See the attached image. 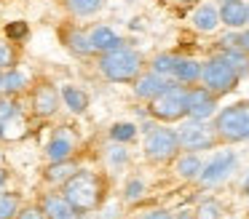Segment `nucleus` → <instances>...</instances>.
I'll list each match as a JSON object with an SVG mask.
<instances>
[{
    "label": "nucleus",
    "instance_id": "obj_1",
    "mask_svg": "<svg viewBox=\"0 0 249 219\" xmlns=\"http://www.w3.org/2000/svg\"><path fill=\"white\" fill-rule=\"evenodd\" d=\"M65 198L78 211H94L102 201V182L91 171H75L65 182Z\"/></svg>",
    "mask_w": 249,
    "mask_h": 219
},
{
    "label": "nucleus",
    "instance_id": "obj_2",
    "mask_svg": "<svg viewBox=\"0 0 249 219\" xmlns=\"http://www.w3.org/2000/svg\"><path fill=\"white\" fill-rule=\"evenodd\" d=\"M99 67H102L105 78L113 80V83H129V80H134L137 75H140L142 56L134 51V48L121 46V48H115V51L102 53Z\"/></svg>",
    "mask_w": 249,
    "mask_h": 219
},
{
    "label": "nucleus",
    "instance_id": "obj_3",
    "mask_svg": "<svg viewBox=\"0 0 249 219\" xmlns=\"http://www.w3.org/2000/svg\"><path fill=\"white\" fill-rule=\"evenodd\" d=\"M214 128L225 142H247L249 139V101L231 104L217 115Z\"/></svg>",
    "mask_w": 249,
    "mask_h": 219
},
{
    "label": "nucleus",
    "instance_id": "obj_4",
    "mask_svg": "<svg viewBox=\"0 0 249 219\" xmlns=\"http://www.w3.org/2000/svg\"><path fill=\"white\" fill-rule=\"evenodd\" d=\"M201 80H204V85L212 91V94H228V91L236 88L238 75L222 56H214V59H209V62L204 64Z\"/></svg>",
    "mask_w": 249,
    "mask_h": 219
},
{
    "label": "nucleus",
    "instance_id": "obj_5",
    "mask_svg": "<svg viewBox=\"0 0 249 219\" xmlns=\"http://www.w3.org/2000/svg\"><path fill=\"white\" fill-rule=\"evenodd\" d=\"M150 115L158 120H179L185 115V85L174 83L150 101Z\"/></svg>",
    "mask_w": 249,
    "mask_h": 219
},
{
    "label": "nucleus",
    "instance_id": "obj_6",
    "mask_svg": "<svg viewBox=\"0 0 249 219\" xmlns=\"http://www.w3.org/2000/svg\"><path fill=\"white\" fill-rule=\"evenodd\" d=\"M145 150H147V158L158 160V163L174 158L179 150L177 131H172V128H156V131H150V136L145 142Z\"/></svg>",
    "mask_w": 249,
    "mask_h": 219
},
{
    "label": "nucleus",
    "instance_id": "obj_7",
    "mask_svg": "<svg viewBox=\"0 0 249 219\" xmlns=\"http://www.w3.org/2000/svg\"><path fill=\"white\" fill-rule=\"evenodd\" d=\"M214 110H217L214 94H212L206 85L185 91V112H188L193 120H206V118L214 115Z\"/></svg>",
    "mask_w": 249,
    "mask_h": 219
},
{
    "label": "nucleus",
    "instance_id": "obj_8",
    "mask_svg": "<svg viewBox=\"0 0 249 219\" xmlns=\"http://www.w3.org/2000/svg\"><path fill=\"white\" fill-rule=\"evenodd\" d=\"M177 136H179V147H185V150H209L214 144L212 128L204 120H193V118L179 128Z\"/></svg>",
    "mask_w": 249,
    "mask_h": 219
},
{
    "label": "nucleus",
    "instance_id": "obj_9",
    "mask_svg": "<svg viewBox=\"0 0 249 219\" xmlns=\"http://www.w3.org/2000/svg\"><path fill=\"white\" fill-rule=\"evenodd\" d=\"M233 166H236V155L233 152H220L201 168L198 179L204 182V185H217V182H222L228 174H231Z\"/></svg>",
    "mask_w": 249,
    "mask_h": 219
},
{
    "label": "nucleus",
    "instance_id": "obj_10",
    "mask_svg": "<svg viewBox=\"0 0 249 219\" xmlns=\"http://www.w3.org/2000/svg\"><path fill=\"white\" fill-rule=\"evenodd\" d=\"M43 214L46 219H81V211L65 195H54V192L43 198Z\"/></svg>",
    "mask_w": 249,
    "mask_h": 219
},
{
    "label": "nucleus",
    "instance_id": "obj_11",
    "mask_svg": "<svg viewBox=\"0 0 249 219\" xmlns=\"http://www.w3.org/2000/svg\"><path fill=\"white\" fill-rule=\"evenodd\" d=\"M174 83H177V80H166L163 75L150 72V75H142V78L137 80V94H140L142 99H156L158 94L169 91Z\"/></svg>",
    "mask_w": 249,
    "mask_h": 219
},
{
    "label": "nucleus",
    "instance_id": "obj_12",
    "mask_svg": "<svg viewBox=\"0 0 249 219\" xmlns=\"http://www.w3.org/2000/svg\"><path fill=\"white\" fill-rule=\"evenodd\" d=\"M56 104H59V94H56L54 85H38L33 96V110L38 115H51L56 112Z\"/></svg>",
    "mask_w": 249,
    "mask_h": 219
},
{
    "label": "nucleus",
    "instance_id": "obj_13",
    "mask_svg": "<svg viewBox=\"0 0 249 219\" xmlns=\"http://www.w3.org/2000/svg\"><path fill=\"white\" fill-rule=\"evenodd\" d=\"M247 8L249 5L241 3V0H228L220 8V21L228 27H233V30H236V27H244L247 24Z\"/></svg>",
    "mask_w": 249,
    "mask_h": 219
},
{
    "label": "nucleus",
    "instance_id": "obj_14",
    "mask_svg": "<svg viewBox=\"0 0 249 219\" xmlns=\"http://www.w3.org/2000/svg\"><path fill=\"white\" fill-rule=\"evenodd\" d=\"M89 40H91V48L94 51H115V48H121V37L115 35L110 27H94L91 35H89Z\"/></svg>",
    "mask_w": 249,
    "mask_h": 219
},
{
    "label": "nucleus",
    "instance_id": "obj_15",
    "mask_svg": "<svg viewBox=\"0 0 249 219\" xmlns=\"http://www.w3.org/2000/svg\"><path fill=\"white\" fill-rule=\"evenodd\" d=\"M49 158H51V163H59V160H67L70 158V152H72V139L67 136L65 131H59L54 139L49 142Z\"/></svg>",
    "mask_w": 249,
    "mask_h": 219
},
{
    "label": "nucleus",
    "instance_id": "obj_16",
    "mask_svg": "<svg viewBox=\"0 0 249 219\" xmlns=\"http://www.w3.org/2000/svg\"><path fill=\"white\" fill-rule=\"evenodd\" d=\"M201 64L193 62V59H177V64H174V78H177V83H193V80L201 78Z\"/></svg>",
    "mask_w": 249,
    "mask_h": 219
},
{
    "label": "nucleus",
    "instance_id": "obj_17",
    "mask_svg": "<svg viewBox=\"0 0 249 219\" xmlns=\"http://www.w3.org/2000/svg\"><path fill=\"white\" fill-rule=\"evenodd\" d=\"M220 56L225 59V62L231 64L233 69H236V75H238V78L249 75V53L244 51V48H225V51H222Z\"/></svg>",
    "mask_w": 249,
    "mask_h": 219
},
{
    "label": "nucleus",
    "instance_id": "obj_18",
    "mask_svg": "<svg viewBox=\"0 0 249 219\" xmlns=\"http://www.w3.org/2000/svg\"><path fill=\"white\" fill-rule=\"evenodd\" d=\"M193 24L204 32H212L217 24H220V11L214 5H201L198 11L193 14Z\"/></svg>",
    "mask_w": 249,
    "mask_h": 219
},
{
    "label": "nucleus",
    "instance_id": "obj_19",
    "mask_svg": "<svg viewBox=\"0 0 249 219\" xmlns=\"http://www.w3.org/2000/svg\"><path fill=\"white\" fill-rule=\"evenodd\" d=\"M62 99H65V104L70 107L72 112H83L89 107V96L83 94L81 88H75V85H65V88H62Z\"/></svg>",
    "mask_w": 249,
    "mask_h": 219
},
{
    "label": "nucleus",
    "instance_id": "obj_20",
    "mask_svg": "<svg viewBox=\"0 0 249 219\" xmlns=\"http://www.w3.org/2000/svg\"><path fill=\"white\" fill-rule=\"evenodd\" d=\"M201 168H204V166H201V160L196 158L193 152L179 158V163H177V174L182 176V179H196V176L201 174Z\"/></svg>",
    "mask_w": 249,
    "mask_h": 219
},
{
    "label": "nucleus",
    "instance_id": "obj_21",
    "mask_svg": "<svg viewBox=\"0 0 249 219\" xmlns=\"http://www.w3.org/2000/svg\"><path fill=\"white\" fill-rule=\"evenodd\" d=\"M102 3H105V0H67L70 11H72V14H78V16H91V14H97V11L102 8Z\"/></svg>",
    "mask_w": 249,
    "mask_h": 219
},
{
    "label": "nucleus",
    "instance_id": "obj_22",
    "mask_svg": "<svg viewBox=\"0 0 249 219\" xmlns=\"http://www.w3.org/2000/svg\"><path fill=\"white\" fill-rule=\"evenodd\" d=\"M75 171H78V168L70 163V160H59V163H54V166H51V168H49V174H46V176H49L51 182H67L72 174H75Z\"/></svg>",
    "mask_w": 249,
    "mask_h": 219
},
{
    "label": "nucleus",
    "instance_id": "obj_23",
    "mask_svg": "<svg viewBox=\"0 0 249 219\" xmlns=\"http://www.w3.org/2000/svg\"><path fill=\"white\" fill-rule=\"evenodd\" d=\"M19 214V201L11 192H0V219H14Z\"/></svg>",
    "mask_w": 249,
    "mask_h": 219
},
{
    "label": "nucleus",
    "instance_id": "obj_24",
    "mask_svg": "<svg viewBox=\"0 0 249 219\" xmlns=\"http://www.w3.org/2000/svg\"><path fill=\"white\" fill-rule=\"evenodd\" d=\"M24 85H27V78H24L22 72H17V69H8V72L3 75V91H8V94H17Z\"/></svg>",
    "mask_w": 249,
    "mask_h": 219
},
{
    "label": "nucleus",
    "instance_id": "obj_25",
    "mask_svg": "<svg viewBox=\"0 0 249 219\" xmlns=\"http://www.w3.org/2000/svg\"><path fill=\"white\" fill-rule=\"evenodd\" d=\"M110 136H113L115 142H129V139L137 136V126H131V123H115V126L110 128Z\"/></svg>",
    "mask_w": 249,
    "mask_h": 219
},
{
    "label": "nucleus",
    "instance_id": "obj_26",
    "mask_svg": "<svg viewBox=\"0 0 249 219\" xmlns=\"http://www.w3.org/2000/svg\"><path fill=\"white\" fill-rule=\"evenodd\" d=\"M174 64H177V59H174V56L161 53V56L153 59V72H158V75H172V72H174Z\"/></svg>",
    "mask_w": 249,
    "mask_h": 219
},
{
    "label": "nucleus",
    "instance_id": "obj_27",
    "mask_svg": "<svg viewBox=\"0 0 249 219\" xmlns=\"http://www.w3.org/2000/svg\"><path fill=\"white\" fill-rule=\"evenodd\" d=\"M222 214V206L217 201H204L198 206V214H196V219H220Z\"/></svg>",
    "mask_w": 249,
    "mask_h": 219
},
{
    "label": "nucleus",
    "instance_id": "obj_28",
    "mask_svg": "<svg viewBox=\"0 0 249 219\" xmlns=\"http://www.w3.org/2000/svg\"><path fill=\"white\" fill-rule=\"evenodd\" d=\"M70 46L75 48L78 53H91L94 48H91V40H89L86 35H81V32H72L70 35Z\"/></svg>",
    "mask_w": 249,
    "mask_h": 219
},
{
    "label": "nucleus",
    "instance_id": "obj_29",
    "mask_svg": "<svg viewBox=\"0 0 249 219\" xmlns=\"http://www.w3.org/2000/svg\"><path fill=\"white\" fill-rule=\"evenodd\" d=\"M11 118H17V104H14L11 99H3L0 101V128L6 126Z\"/></svg>",
    "mask_w": 249,
    "mask_h": 219
},
{
    "label": "nucleus",
    "instance_id": "obj_30",
    "mask_svg": "<svg viewBox=\"0 0 249 219\" xmlns=\"http://www.w3.org/2000/svg\"><path fill=\"white\" fill-rule=\"evenodd\" d=\"M27 24H24V21H11V24L6 27V35L11 37V40H24V37H27Z\"/></svg>",
    "mask_w": 249,
    "mask_h": 219
},
{
    "label": "nucleus",
    "instance_id": "obj_31",
    "mask_svg": "<svg viewBox=\"0 0 249 219\" xmlns=\"http://www.w3.org/2000/svg\"><path fill=\"white\" fill-rule=\"evenodd\" d=\"M14 64V51L8 43H0V69H6Z\"/></svg>",
    "mask_w": 249,
    "mask_h": 219
},
{
    "label": "nucleus",
    "instance_id": "obj_32",
    "mask_svg": "<svg viewBox=\"0 0 249 219\" xmlns=\"http://www.w3.org/2000/svg\"><path fill=\"white\" fill-rule=\"evenodd\" d=\"M142 190H145V185H142L140 179H131L129 185H126V198H129V201H137V198L142 195Z\"/></svg>",
    "mask_w": 249,
    "mask_h": 219
},
{
    "label": "nucleus",
    "instance_id": "obj_33",
    "mask_svg": "<svg viewBox=\"0 0 249 219\" xmlns=\"http://www.w3.org/2000/svg\"><path fill=\"white\" fill-rule=\"evenodd\" d=\"M17 219H46V214H43V208H24V211H19L17 214Z\"/></svg>",
    "mask_w": 249,
    "mask_h": 219
},
{
    "label": "nucleus",
    "instance_id": "obj_34",
    "mask_svg": "<svg viewBox=\"0 0 249 219\" xmlns=\"http://www.w3.org/2000/svg\"><path fill=\"white\" fill-rule=\"evenodd\" d=\"M142 219H174V217H172L169 211H161V208H156V211H147Z\"/></svg>",
    "mask_w": 249,
    "mask_h": 219
},
{
    "label": "nucleus",
    "instance_id": "obj_35",
    "mask_svg": "<svg viewBox=\"0 0 249 219\" xmlns=\"http://www.w3.org/2000/svg\"><path fill=\"white\" fill-rule=\"evenodd\" d=\"M238 48H244V51L249 53V30H247V32H241V35H238Z\"/></svg>",
    "mask_w": 249,
    "mask_h": 219
},
{
    "label": "nucleus",
    "instance_id": "obj_36",
    "mask_svg": "<svg viewBox=\"0 0 249 219\" xmlns=\"http://www.w3.org/2000/svg\"><path fill=\"white\" fill-rule=\"evenodd\" d=\"M113 160H115V163H124V160H126V152H124L121 147H115V150H113Z\"/></svg>",
    "mask_w": 249,
    "mask_h": 219
},
{
    "label": "nucleus",
    "instance_id": "obj_37",
    "mask_svg": "<svg viewBox=\"0 0 249 219\" xmlns=\"http://www.w3.org/2000/svg\"><path fill=\"white\" fill-rule=\"evenodd\" d=\"M3 182H6V171L0 168V187H3Z\"/></svg>",
    "mask_w": 249,
    "mask_h": 219
},
{
    "label": "nucleus",
    "instance_id": "obj_38",
    "mask_svg": "<svg viewBox=\"0 0 249 219\" xmlns=\"http://www.w3.org/2000/svg\"><path fill=\"white\" fill-rule=\"evenodd\" d=\"M244 192H247V195H249V176H247V179H244Z\"/></svg>",
    "mask_w": 249,
    "mask_h": 219
},
{
    "label": "nucleus",
    "instance_id": "obj_39",
    "mask_svg": "<svg viewBox=\"0 0 249 219\" xmlns=\"http://www.w3.org/2000/svg\"><path fill=\"white\" fill-rule=\"evenodd\" d=\"M0 91H3V75H0Z\"/></svg>",
    "mask_w": 249,
    "mask_h": 219
},
{
    "label": "nucleus",
    "instance_id": "obj_40",
    "mask_svg": "<svg viewBox=\"0 0 249 219\" xmlns=\"http://www.w3.org/2000/svg\"><path fill=\"white\" fill-rule=\"evenodd\" d=\"M247 24H249V8H247Z\"/></svg>",
    "mask_w": 249,
    "mask_h": 219
},
{
    "label": "nucleus",
    "instance_id": "obj_41",
    "mask_svg": "<svg viewBox=\"0 0 249 219\" xmlns=\"http://www.w3.org/2000/svg\"><path fill=\"white\" fill-rule=\"evenodd\" d=\"M222 3H228V0H222Z\"/></svg>",
    "mask_w": 249,
    "mask_h": 219
}]
</instances>
